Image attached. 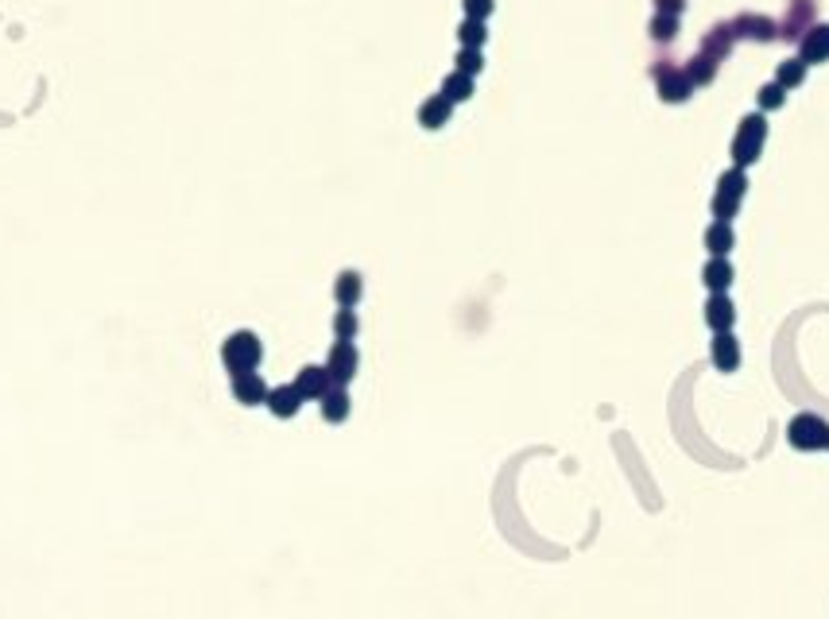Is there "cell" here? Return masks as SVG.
Instances as JSON below:
<instances>
[{"label":"cell","mask_w":829,"mask_h":619,"mask_svg":"<svg viewBox=\"0 0 829 619\" xmlns=\"http://www.w3.org/2000/svg\"><path fill=\"white\" fill-rule=\"evenodd\" d=\"M713 364L721 371H737L740 368V345L732 333H717L713 337Z\"/></svg>","instance_id":"cell-13"},{"label":"cell","mask_w":829,"mask_h":619,"mask_svg":"<svg viewBox=\"0 0 829 619\" xmlns=\"http://www.w3.org/2000/svg\"><path fill=\"white\" fill-rule=\"evenodd\" d=\"M260 361H264V345L252 329H237V333H229L221 341V364L229 368V376L233 371H256Z\"/></svg>","instance_id":"cell-1"},{"label":"cell","mask_w":829,"mask_h":619,"mask_svg":"<svg viewBox=\"0 0 829 619\" xmlns=\"http://www.w3.org/2000/svg\"><path fill=\"white\" fill-rule=\"evenodd\" d=\"M450 113H454V105L442 98V93H434V98H427L423 105H419V124H423V128H442L446 120H450Z\"/></svg>","instance_id":"cell-12"},{"label":"cell","mask_w":829,"mask_h":619,"mask_svg":"<svg viewBox=\"0 0 829 619\" xmlns=\"http://www.w3.org/2000/svg\"><path fill=\"white\" fill-rule=\"evenodd\" d=\"M690 81L686 74H667V70H659V89H663V101H686L690 98Z\"/></svg>","instance_id":"cell-17"},{"label":"cell","mask_w":829,"mask_h":619,"mask_svg":"<svg viewBox=\"0 0 829 619\" xmlns=\"http://www.w3.org/2000/svg\"><path fill=\"white\" fill-rule=\"evenodd\" d=\"M454 70L469 74V78H477V74L485 70V59H481V51H473V47H461V51H457V66H454Z\"/></svg>","instance_id":"cell-22"},{"label":"cell","mask_w":829,"mask_h":619,"mask_svg":"<svg viewBox=\"0 0 829 619\" xmlns=\"http://www.w3.org/2000/svg\"><path fill=\"white\" fill-rule=\"evenodd\" d=\"M442 98L450 101V105H461V101H469L473 98V78L469 74H461V70H450L442 78Z\"/></svg>","instance_id":"cell-16"},{"label":"cell","mask_w":829,"mask_h":619,"mask_svg":"<svg viewBox=\"0 0 829 619\" xmlns=\"http://www.w3.org/2000/svg\"><path fill=\"white\" fill-rule=\"evenodd\" d=\"M803 78H806V62H803V59H787V62L779 66V74H776V86L791 89V86H798Z\"/></svg>","instance_id":"cell-21"},{"label":"cell","mask_w":829,"mask_h":619,"mask_svg":"<svg viewBox=\"0 0 829 619\" xmlns=\"http://www.w3.org/2000/svg\"><path fill=\"white\" fill-rule=\"evenodd\" d=\"M759 108H779L783 101H787V89L783 86H776V81H771V86H764V89H759Z\"/></svg>","instance_id":"cell-24"},{"label":"cell","mask_w":829,"mask_h":619,"mask_svg":"<svg viewBox=\"0 0 829 619\" xmlns=\"http://www.w3.org/2000/svg\"><path fill=\"white\" fill-rule=\"evenodd\" d=\"M461 8H466V20H488L496 0H461Z\"/></svg>","instance_id":"cell-23"},{"label":"cell","mask_w":829,"mask_h":619,"mask_svg":"<svg viewBox=\"0 0 829 619\" xmlns=\"http://www.w3.org/2000/svg\"><path fill=\"white\" fill-rule=\"evenodd\" d=\"M659 12H667V16H678V12H683V0H659Z\"/></svg>","instance_id":"cell-26"},{"label":"cell","mask_w":829,"mask_h":619,"mask_svg":"<svg viewBox=\"0 0 829 619\" xmlns=\"http://www.w3.org/2000/svg\"><path fill=\"white\" fill-rule=\"evenodd\" d=\"M651 32H655V39H671L678 32V16H667V12H659L655 20H651Z\"/></svg>","instance_id":"cell-25"},{"label":"cell","mask_w":829,"mask_h":619,"mask_svg":"<svg viewBox=\"0 0 829 619\" xmlns=\"http://www.w3.org/2000/svg\"><path fill=\"white\" fill-rule=\"evenodd\" d=\"M457 39H461V47H473V51H481V47H485V39H488V32H485V20H461V27H457Z\"/></svg>","instance_id":"cell-19"},{"label":"cell","mask_w":829,"mask_h":619,"mask_svg":"<svg viewBox=\"0 0 829 619\" xmlns=\"http://www.w3.org/2000/svg\"><path fill=\"white\" fill-rule=\"evenodd\" d=\"M829 59V23H818L803 39V62H825Z\"/></svg>","instance_id":"cell-15"},{"label":"cell","mask_w":829,"mask_h":619,"mask_svg":"<svg viewBox=\"0 0 829 619\" xmlns=\"http://www.w3.org/2000/svg\"><path fill=\"white\" fill-rule=\"evenodd\" d=\"M787 442H791L795 449H803V453L825 449L829 445V426L818 415H795L791 426H787Z\"/></svg>","instance_id":"cell-3"},{"label":"cell","mask_w":829,"mask_h":619,"mask_svg":"<svg viewBox=\"0 0 829 619\" xmlns=\"http://www.w3.org/2000/svg\"><path fill=\"white\" fill-rule=\"evenodd\" d=\"M768 140V120L752 113V117H744L740 120V128H737V140H732V167H749V163L759 159V147H764Z\"/></svg>","instance_id":"cell-2"},{"label":"cell","mask_w":829,"mask_h":619,"mask_svg":"<svg viewBox=\"0 0 829 619\" xmlns=\"http://www.w3.org/2000/svg\"><path fill=\"white\" fill-rule=\"evenodd\" d=\"M229 391H233V399L240 407H264L268 403V383L260 371H233V380H229Z\"/></svg>","instance_id":"cell-6"},{"label":"cell","mask_w":829,"mask_h":619,"mask_svg":"<svg viewBox=\"0 0 829 619\" xmlns=\"http://www.w3.org/2000/svg\"><path fill=\"white\" fill-rule=\"evenodd\" d=\"M357 368H361L357 345H353V341H334L330 356H325V371H330L334 388H349L353 376H357Z\"/></svg>","instance_id":"cell-5"},{"label":"cell","mask_w":829,"mask_h":619,"mask_svg":"<svg viewBox=\"0 0 829 619\" xmlns=\"http://www.w3.org/2000/svg\"><path fill=\"white\" fill-rule=\"evenodd\" d=\"M744 186H749V178H744L740 167H732V171L721 174V183H717V194H713V213H717V221H729V217L740 210Z\"/></svg>","instance_id":"cell-4"},{"label":"cell","mask_w":829,"mask_h":619,"mask_svg":"<svg viewBox=\"0 0 829 619\" xmlns=\"http://www.w3.org/2000/svg\"><path fill=\"white\" fill-rule=\"evenodd\" d=\"M702 283L710 286L713 295H725L729 283H732V264H729L725 256H713L710 264H705V271H702Z\"/></svg>","instance_id":"cell-14"},{"label":"cell","mask_w":829,"mask_h":619,"mask_svg":"<svg viewBox=\"0 0 829 619\" xmlns=\"http://www.w3.org/2000/svg\"><path fill=\"white\" fill-rule=\"evenodd\" d=\"M295 388L303 391L306 403H318V399L334 388V380H330V371H325V364H306V368H298Z\"/></svg>","instance_id":"cell-7"},{"label":"cell","mask_w":829,"mask_h":619,"mask_svg":"<svg viewBox=\"0 0 829 619\" xmlns=\"http://www.w3.org/2000/svg\"><path fill=\"white\" fill-rule=\"evenodd\" d=\"M705 322H710L713 333H732V322H737V310H732L729 295H713L705 302Z\"/></svg>","instance_id":"cell-9"},{"label":"cell","mask_w":829,"mask_h":619,"mask_svg":"<svg viewBox=\"0 0 829 619\" xmlns=\"http://www.w3.org/2000/svg\"><path fill=\"white\" fill-rule=\"evenodd\" d=\"M732 240H737V237H732V225L729 221H713L710 229H705V248H710L713 256H725L729 248H732Z\"/></svg>","instance_id":"cell-18"},{"label":"cell","mask_w":829,"mask_h":619,"mask_svg":"<svg viewBox=\"0 0 829 619\" xmlns=\"http://www.w3.org/2000/svg\"><path fill=\"white\" fill-rule=\"evenodd\" d=\"M318 407H322V418L330 422V426H342L345 418H349V391L345 388H330L322 399H318Z\"/></svg>","instance_id":"cell-11"},{"label":"cell","mask_w":829,"mask_h":619,"mask_svg":"<svg viewBox=\"0 0 829 619\" xmlns=\"http://www.w3.org/2000/svg\"><path fill=\"white\" fill-rule=\"evenodd\" d=\"M303 403H306V399H303V391H298L295 383H279V388L268 391V403H264V407H268L276 418H295L298 410H303Z\"/></svg>","instance_id":"cell-8"},{"label":"cell","mask_w":829,"mask_h":619,"mask_svg":"<svg viewBox=\"0 0 829 619\" xmlns=\"http://www.w3.org/2000/svg\"><path fill=\"white\" fill-rule=\"evenodd\" d=\"M364 295V279H361V271H342L337 275V283H334V298H337V306L342 310H353L361 302Z\"/></svg>","instance_id":"cell-10"},{"label":"cell","mask_w":829,"mask_h":619,"mask_svg":"<svg viewBox=\"0 0 829 619\" xmlns=\"http://www.w3.org/2000/svg\"><path fill=\"white\" fill-rule=\"evenodd\" d=\"M357 333H361L357 310H337V314H334V337H337V341H353Z\"/></svg>","instance_id":"cell-20"}]
</instances>
